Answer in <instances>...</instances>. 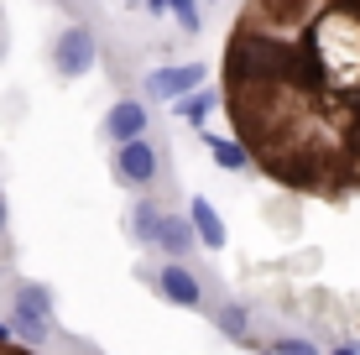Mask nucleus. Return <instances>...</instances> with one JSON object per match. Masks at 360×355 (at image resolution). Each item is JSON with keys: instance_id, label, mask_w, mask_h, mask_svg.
<instances>
[{"instance_id": "nucleus-1", "label": "nucleus", "mask_w": 360, "mask_h": 355, "mask_svg": "<svg viewBox=\"0 0 360 355\" xmlns=\"http://www.w3.org/2000/svg\"><path fill=\"white\" fill-rule=\"evenodd\" d=\"M288 63H292V47L282 37H266V32H235L225 47V79L235 94L256 89V84H271V79H288Z\"/></svg>"}, {"instance_id": "nucleus-2", "label": "nucleus", "mask_w": 360, "mask_h": 355, "mask_svg": "<svg viewBox=\"0 0 360 355\" xmlns=\"http://www.w3.org/2000/svg\"><path fill=\"white\" fill-rule=\"evenodd\" d=\"M11 335L27 340V345H42L47 335H53V298H47V288L37 283H21L16 288V309H11Z\"/></svg>"}, {"instance_id": "nucleus-3", "label": "nucleus", "mask_w": 360, "mask_h": 355, "mask_svg": "<svg viewBox=\"0 0 360 355\" xmlns=\"http://www.w3.org/2000/svg\"><path fill=\"white\" fill-rule=\"evenodd\" d=\"M53 68L63 73V79H84V73L94 68V37H89V27H68L63 37H58Z\"/></svg>"}, {"instance_id": "nucleus-4", "label": "nucleus", "mask_w": 360, "mask_h": 355, "mask_svg": "<svg viewBox=\"0 0 360 355\" xmlns=\"http://www.w3.org/2000/svg\"><path fill=\"white\" fill-rule=\"evenodd\" d=\"M146 89L157 100H183V94L204 89V63H172V68H157L146 73Z\"/></svg>"}, {"instance_id": "nucleus-5", "label": "nucleus", "mask_w": 360, "mask_h": 355, "mask_svg": "<svg viewBox=\"0 0 360 355\" xmlns=\"http://www.w3.org/2000/svg\"><path fill=\"white\" fill-rule=\"evenodd\" d=\"M115 173H120V183L141 188V183H152V178H157V152H152V146H146L141 136H136V141H120V152H115Z\"/></svg>"}, {"instance_id": "nucleus-6", "label": "nucleus", "mask_w": 360, "mask_h": 355, "mask_svg": "<svg viewBox=\"0 0 360 355\" xmlns=\"http://www.w3.org/2000/svg\"><path fill=\"white\" fill-rule=\"evenodd\" d=\"M146 131V105L141 100H115L105 115V136L110 141H136Z\"/></svg>"}, {"instance_id": "nucleus-7", "label": "nucleus", "mask_w": 360, "mask_h": 355, "mask_svg": "<svg viewBox=\"0 0 360 355\" xmlns=\"http://www.w3.org/2000/svg\"><path fill=\"white\" fill-rule=\"evenodd\" d=\"M188 225H193V235L204 240L209 251H219V246L230 240V235H225V219H219V209L204 199V193H193V204H188Z\"/></svg>"}, {"instance_id": "nucleus-8", "label": "nucleus", "mask_w": 360, "mask_h": 355, "mask_svg": "<svg viewBox=\"0 0 360 355\" xmlns=\"http://www.w3.org/2000/svg\"><path fill=\"white\" fill-rule=\"evenodd\" d=\"M157 288L167 292V303H178V309H198V277L183 272V266H162V277H157Z\"/></svg>"}, {"instance_id": "nucleus-9", "label": "nucleus", "mask_w": 360, "mask_h": 355, "mask_svg": "<svg viewBox=\"0 0 360 355\" xmlns=\"http://www.w3.org/2000/svg\"><path fill=\"white\" fill-rule=\"evenodd\" d=\"M214 105H219L214 89H193V94H183V100H178V115L188 120V126L204 131V120H209V110H214Z\"/></svg>"}, {"instance_id": "nucleus-10", "label": "nucleus", "mask_w": 360, "mask_h": 355, "mask_svg": "<svg viewBox=\"0 0 360 355\" xmlns=\"http://www.w3.org/2000/svg\"><path fill=\"white\" fill-rule=\"evenodd\" d=\"M188 240H193V225H183V219H162L152 246H162L167 256H183V251H188Z\"/></svg>"}, {"instance_id": "nucleus-11", "label": "nucleus", "mask_w": 360, "mask_h": 355, "mask_svg": "<svg viewBox=\"0 0 360 355\" xmlns=\"http://www.w3.org/2000/svg\"><path fill=\"white\" fill-rule=\"evenodd\" d=\"M209 152H214L219 167H251V146L245 141H209Z\"/></svg>"}, {"instance_id": "nucleus-12", "label": "nucleus", "mask_w": 360, "mask_h": 355, "mask_svg": "<svg viewBox=\"0 0 360 355\" xmlns=\"http://www.w3.org/2000/svg\"><path fill=\"white\" fill-rule=\"evenodd\" d=\"M131 214H136V219H131V230H136V235H141V240H157V225H162V209H157V204H136Z\"/></svg>"}, {"instance_id": "nucleus-13", "label": "nucleus", "mask_w": 360, "mask_h": 355, "mask_svg": "<svg viewBox=\"0 0 360 355\" xmlns=\"http://www.w3.org/2000/svg\"><path fill=\"white\" fill-rule=\"evenodd\" d=\"M167 11L178 16L183 32H198V27H204V16H198V0H167Z\"/></svg>"}, {"instance_id": "nucleus-14", "label": "nucleus", "mask_w": 360, "mask_h": 355, "mask_svg": "<svg viewBox=\"0 0 360 355\" xmlns=\"http://www.w3.org/2000/svg\"><path fill=\"white\" fill-rule=\"evenodd\" d=\"M219 329H225L230 340L245 335V309H240V303H225V309H219Z\"/></svg>"}, {"instance_id": "nucleus-15", "label": "nucleus", "mask_w": 360, "mask_h": 355, "mask_svg": "<svg viewBox=\"0 0 360 355\" xmlns=\"http://www.w3.org/2000/svg\"><path fill=\"white\" fill-rule=\"evenodd\" d=\"M271 355H319L314 345H308V340H277V350Z\"/></svg>"}, {"instance_id": "nucleus-16", "label": "nucleus", "mask_w": 360, "mask_h": 355, "mask_svg": "<svg viewBox=\"0 0 360 355\" xmlns=\"http://www.w3.org/2000/svg\"><path fill=\"white\" fill-rule=\"evenodd\" d=\"M146 11H152V16H162V11H167V0H146Z\"/></svg>"}, {"instance_id": "nucleus-17", "label": "nucleus", "mask_w": 360, "mask_h": 355, "mask_svg": "<svg viewBox=\"0 0 360 355\" xmlns=\"http://www.w3.org/2000/svg\"><path fill=\"white\" fill-rule=\"evenodd\" d=\"M6 219H11V209H6V193H0V230H6Z\"/></svg>"}, {"instance_id": "nucleus-18", "label": "nucleus", "mask_w": 360, "mask_h": 355, "mask_svg": "<svg viewBox=\"0 0 360 355\" xmlns=\"http://www.w3.org/2000/svg\"><path fill=\"white\" fill-rule=\"evenodd\" d=\"M6 340H11V324H6V319H0V345H6Z\"/></svg>"}, {"instance_id": "nucleus-19", "label": "nucleus", "mask_w": 360, "mask_h": 355, "mask_svg": "<svg viewBox=\"0 0 360 355\" xmlns=\"http://www.w3.org/2000/svg\"><path fill=\"white\" fill-rule=\"evenodd\" d=\"M329 355H360V350H350V345H340V350H329Z\"/></svg>"}, {"instance_id": "nucleus-20", "label": "nucleus", "mask_w": 360, "mask_h": 355, "mask_svg": "<svg viewBox=\"0 0 360 355\" xmlns=\"http://www.w3.org/2000/svg\"><path fill=\"white\" fill-rule=\"evenodd\" d=\"M350 105H355V115H360V89H355V100H350Z\"/></svg>"}]
</instances>
